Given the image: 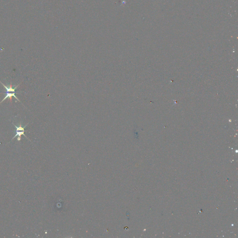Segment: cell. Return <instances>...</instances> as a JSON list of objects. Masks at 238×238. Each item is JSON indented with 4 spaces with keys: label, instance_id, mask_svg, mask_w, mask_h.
Listing matches in <instances>:
<instances>
[{
    "label": "cell",
    "instance_id": "6da1fadb",
    "mask_svg": "<svg viewBox=\"0 0 238 238\" xmlns=\"http://www.w3.org/2000/svg\"><path fill=\"white\" fill-rule=\"evenodd\" d=\"M13 124L14 126L16 128L17 130H16V134H15V135H14V136L12 138V140H13L14 138H15V137H18V138H17V140L20 141L21 140V136H22V135H24L25 137H26V138H27V139H28V138H27L24 134L25 128L27 126V125L28 124V123H27L26 125H25V126H23V127H22V123H21V122H20V126H18V127L16 125H15L14 123H13ZM28 140H29V139H28Z\"/></svg>",
    "mask_w": 238,
    "mask_h": 238
},
{
    "label": "cell",
    "instance_id": "7a4b0ae2",
    "mask_svg": "<svg viewBox=\"0 0 238 238\" xmlns=\"http://www.w3.org/2000/svg\"><path fill=\"white\" fill-rule=\"evenodd\" d=\"M14 97L15 98L17 99V100H18V101H19V100L18 99H17V96H15V93H9V92H6V96L5 97V98L3 99V100L2 101L0 102V104L2 103L3 102V101H5V100H6L7 98H9V101H10L11 102H12V97Z\"/></svg>",
    "mask_w": 238,
    "mask_h": 238
},
{
    "label": "cell",
    "instance_id": "3957f363",
    "mask_svg": "<svg viewBox=\"0 0 238 238\" xmlns=\"http://www.w3.org/2000/svg\"><path fill=\"white\" fill-rule=\"evenodd\" d=\"M0 82H1V84L3 85V86L4 88H5L7 92H14L15 91V90L17 89V88L18 87V86H19V85H17L15 87L13 88V87H12V83H11V82L10 83V85L9 86V87L6 86L5 85H4L3 83L1 82V81H0Z\"/></svg>",
    "mask_w": 238,
    "mask_h": 238
}]
</instances>
